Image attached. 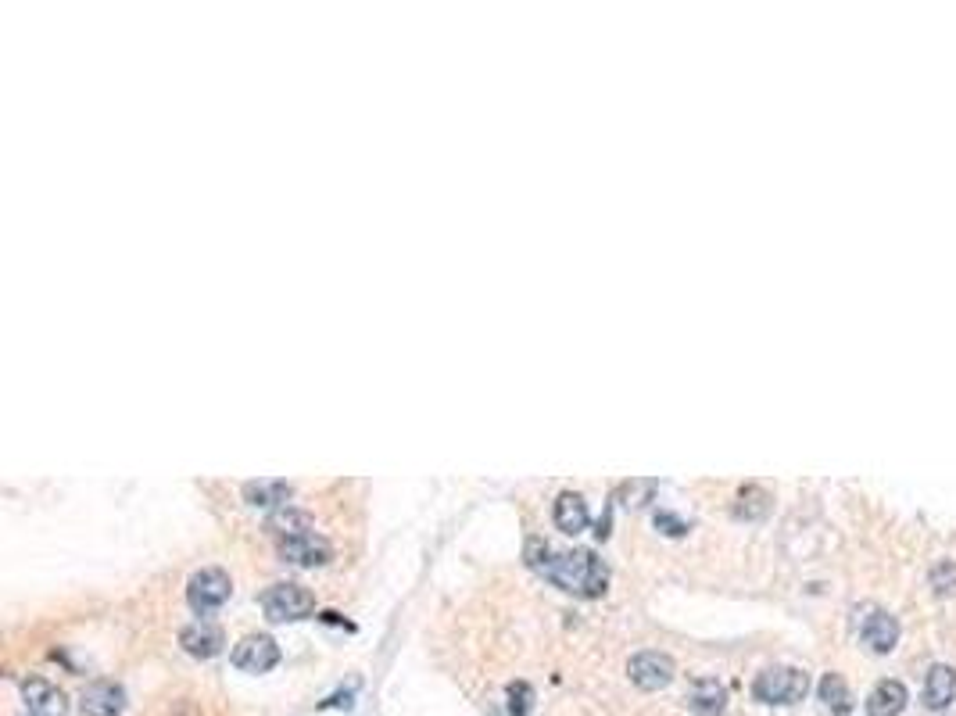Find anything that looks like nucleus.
<instances>
[{
	"mask_svg": "<svg viewBox=\"0 0 956 716\" xmlns=\"http://www.w3.org/2000/svg\"><path fill=\"white\" fill-rule=\"evenodd\" d=\"M527 563L530 570H538L545 580H552L555 588L570 591L577 598H598L609 588V566L588 548H573V552H552L545 541H530L527 545Z\"/></svg>",
	"mask_w": 956,
	"mask_h": 716,
	"instance_id": "obj_1",
	"label": "nucleus"
},
{
	"mask_svg": "<svg viewBox=\"0 0 956 716\" xmlns=\"http://www.w3.org/2000/svg\"><path fill=\"white\" fill-rule=\"evenodd\" d=\"M262 613L269 616L273 623L308 620V616L316 613V595H312L305 584L280 580V584H273V588L262 591Z\"/></svg>",
	"mask_w": 956,
	"mask_h": 716,
	"instance_id": "obj_2",
	"label": "nucleus"
},
{
	"mask_svg": "<svg viewBox=\"0 0 956 716\" xmlns=\"http://www.w3.org/2000/svg\"><path fill=\"white\" fill-rule=\"evenodd\" d=\"M806 691H810V677L795 666H770L752 681V695L767 706H792V702L806 699Z\"/></svg>",
	"mask_w": 956,
	"mask_h": 716,
	"instance_id": "obj_3",
	"label": "nucleus"
},
{
	"mask_svg": "<svg viewBox=\"0 0 956 716\" xmlns=\"http://www.w3.org/2000/svg\"><path fill=\"white\" fill-rule=\"evenodd\" d=\"M233 595V580L226 570L219 566H208V570H197L194 577L187 580V602L194 613L208 616L215 609H222Z\"/></svg>",
	"mask_w": 956,
	"mask_h": 716,
	"instance_id": "obj_4",
	"label": "nucleus"
},
{
	"mask_svg": "<svg viewBox=\"0 0 956 716\" xmlns=\"http://www.w3.org/2000/svg\"><path fill=\"white\" fill-rule=\"evenodd\" d=\"M276 552L283 563L291 566H323L333 559V545L316 530H301V534L276 537Z\"/></svg>",
	"mask_w": 956,
	"mask_h": 716,
	"instance_id": "obj_5",
	"label": "nucleus"
},
{
	"mask_svg": "<svg viewBox=\"0 0 956 716\" xmlns=\"http://www.w3.org/2000/svg\"><path fill=\"white\" fill-rule=\"evenodd\" d=\"M280 663V645L273 634H248L233 645V666L244 674H265Z\"/></svg>",
	"mask_w": 956,
	"mask_h": 716,
	"instance_id": "obj_6",
	"label": "nucleus"
},
{
	"mask_svg": "<svg viewBox=\"0 0 956 716\" xmlns=\"http://www.w3.org/2000/svg\"><path fill=\"white\" fill-rule=\"evenodd\" d=\"M627 674H631V681L638 684L641 691H663L666 684L674 681L677 666L666 652L649 648V652H638V656L627 663Z\"/></svg>",
	"mask_w": 956,
	"mask_h": 716,
	"instance_id": "obj_7",
	"label": "nucleus"
},
{
	"mask_svg": "<svg viewBox=\"0 0 956 716\" xmlns=\"http://www.w3.org/2000/svg\"><path fill=\"white\" fill-rule=\"evenodd\" d=\"M22 699H26L29 716H69L65 691L54 688L51 681H43V677L36 674H29L26 681H22Z\"/></svg>",
	"mask_w": 956,
	"mask_h": 716,
	"instance_id": "obj_8",
	"label": "nucleus"
},
{
	"mask_svg": "<svg viewBox=\"0 0 956 716\" xmlns=\"http://www.w3.org/2000/svg\"><path fill=\"white\" fill-rule=\"evenodd\" d=\"M79 709H83V716H119L126 709V688L115 681L86 684L83 695H79Z\"/></svg>",
	"mask_w": 956,
	"mask_h": 716,
	"instance_id": "obj_9",
	"label": "nucleus"
},
{
	"mask_svg": "<svg viewBox=\"0 0 956 716\" xmlns=\"http://www.w3.org/2000/svg\"><path fill=\"white\" fill-rule=\"evenodd\" d=\"M180 645L187 648L194 659H212V656H219V652H222L226 638H222L219 623H212V620H205V616H201V620L187 623V627L180 631Z\"/></svg>",
	"mask_w": 956,
	"mask_h": 716,
	"instance_id": "obj_10",
	"label": "nucleus"
},
{
	"mask_svg": "<svg viewBox=\"0 0 956 716\" xmlns=\"http://www.w3.org/2000/svg\"><path fill=\"white\" fill-rule=\"evenodd\" d=\"M860 638H863V645L871 648V652H892L896 648V641H899V623L892 620V616L885 613V609H867V616L860 620Z\"/></svg>",
	"mask_w": 956,
	"mask_h": 716,
	"instance_id": "obj_11",
	"label": "nucleus"
},
{
	"mask_svg": "<svg viewBox=\"0 0 956 716\" xmlns=\"http://www.w3.org/2000/svg\"><path fill=\"white\" fill-rule=\"evenodd\" d=\"M688 709L695 716H724L727 713V688L713 677H702L688 691Z\"/></svg>",
	"mask_w": 956,
	"mask_h": 716,
	"instance_id": "obj_12",
	"label": "nucleus"
},
{
	"mask_svg": "<svg viewBox=\"0 0 956 716\" xmlns=\"http://www.w3.org/2000/svg\"><path fill=\"white\" fill-rule=\"evenodd\" d=\"M552 520H555V527L563 530V534H581L584 527H588V502H584L577 491H563V495L555 498V505H552Z\"/></svg>",
	"mask_w": 956,
	"mask_h": 716,
	"instance_id": "obj_13",
	"label": "nucleus"
},
{
	"mask_svg": "<svg viewBox=\"0 0 956 716\" xmlns=\"http://www.w3.org/2000/svg\"><path fill=\"white\" fill-rule=\"evenodd\" d=\"M953 695H956V670L946 663H935L928 670V677H924V691H921L924 706L946 709L949 702H953Z\"/></svg>",
	"mask_w": 956,
	"mask_h": 716,
	"instance_id": "obj_14",
	"label": "nucleus"
},
{
	"mask_svg": "<svg viewBox=\"0 0 956 716\" xmlns=\"http://www.w3.org/2000/svg\"><path fill=\"white\" fill-rule=\"evenodd\" d=\"M294 487L287 480H248L244 484V502L255 509H283L291 502Z\"/></svg>",
	"mask_w": 956,
	"mask_h": 716,
	"instance_id": "obj_15",
	"label": "nucleus"
},
{
	"mask_svg": "<svg viewBox=\"0 0 956 716\" xmlns=\"http://www.w3.org/2000/svg\"><path fill=\"white\" fill-rule=\"evenodd\" d=\"M906 706V688L899 681H881L867 699V716H899Z\"/></svg>",
	"mask_w": 956,
	"mask_h": 716,
	"instance_id": "obj_16",
	"label": "nucleus"
},
{
	"mask_svg": "<svg viewBox=\"0 0 956 716\" xmlns=\"http://www.w3.org/2000/svg\"><path fill=\"white\" fill-rule=\"evenodd\" d=\"M820 702L831 709L835 716H846L849 709H853V691H849V684L842 681L838 674H824L820 677Z\"/></svg>",
	"mask_w": 956,
	"mask_h": 716,
	"instance_id": "obj_17",
	"label": "nucleus"
},
{
	"mask_svg": "<svg viewBox=\"0 0 956 716\" xmlns=\"http://www.w3.org/2000/svg\"><path fill=\"white\" fill-rule=\"evenodd\" d=\"M770 512V495L763 491V487L749 484L738 491V502H735V516L738 520H763Z\"/></svg>",
	"mask_w": 956,
	"mask_h": 716,
	"instance_id": "obj_18",
	"label": "nucleus"
},
{
	"mask_svg": "<svg viewBox=\"0 0 956 716\" xmlns=\"http://www.w3.org/2000/svg\"><path fill=\"white\" fill-rule=\"evenodd\" d=\"M931 588H935V595H942V598L956 595V563L935 566V570H931Z\"/></svg>",
	"mask_w": 956,
	"mask_h": 716,
	"instance_id": "obj_19",
	"label": "nucleus"
},
{
	"mask_svg": "<svg viewBox=\"0 0 956 716\" xmlns=\"http://www.w3.org/2000/svg\"><path fill=\"white\" fill-rule=\"evenodd\" d=\"M530 702H534L530 684H523V681L509 684V709H513V716H530Z\"/></svg>",
	"mask_w": 956,
	"mask_h": 716,
	"instance_id": "obj_20",
	"label": "nucleus"
},
{
	"mask_svg": "<svg viewBox=\"0 0 956 716\" xmlns=\"http://www.w3.org/2000/svg\"><path fill=\"white\" fill-rule=\"evenodd\" d=\"M656 527H666V534H674V537H681L684 530H688V523H681V520H674L670 512H659L656 516Z\"/></svg>",
	"mask_w": 956,
	"mask_h": 716,
	"instance_id": "obj_21",
	"label": "nucleus"
}]
</instances>
